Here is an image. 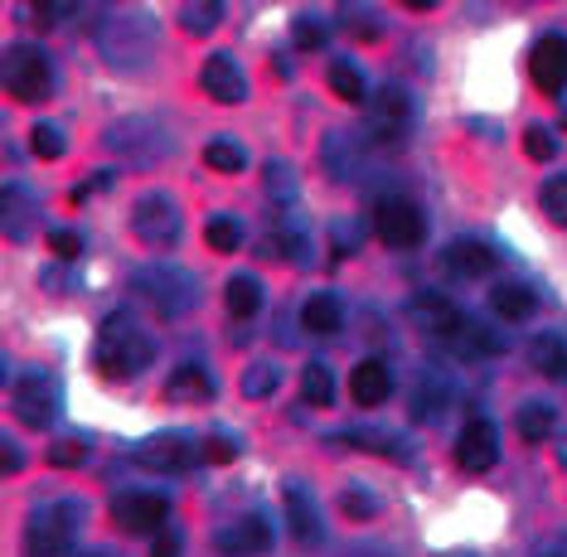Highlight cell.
<instances>
[{"label":"cell","mask_w":567,"mask_h":557,"mask_svg":"<svg viewBox=\"0 0 567 557\" xmlns=\"http://www.w3.org/2000/svg\"><path fill=\"white\" fill-rule=\"evenodd\" d=\"M136 461L151 465V471H189L195 461H204V442H195L185 432H161L136 446Z\"/></svg>","instance_id":"9"},{"label":"cell","mask_w":567,"mask_h":557,"mask_svg":"<svg viewBox=\"0 0 567 557\" xmlns=\"http://www.w3.org/2000/svg\"><path fill=\"white\" fill-rule=\"evenodd\" d=\"M30 146H34V155H40V161H59L63 151H69V141H63V132L54 122H40L30 132Z\"/></svg>","instance_id":"31"},{"label":"cell","mask_w":567,"mask_h":557,"mask_svg":"<svg viewBox=\"0 0 567 557\" xmlns=\"http://www.w3.org/2000/svg\"><path fill=\"white\" fill-rule=\"evenodd\" d=\"M204 165L218 175H238V171H248V155H243L234 136H214L209 146H204Z\"/></svg>","instance_id":"25"},{"label":"cell","mask_w":567,"mask_h":557,"mask_svg":"<svg viewBox=\"0 0 567 557\" xmlns=\"http://www.w3.org/2000/svg\"><path fill=\"white\" fill-rule=\"evenodd\" d=\"M199 83H204V93L218 97V102H228V107L248 97V78H243V69H238L234 54H209V59H204Z\"/></svg>","instance_id":"16"},{"label":"cell","mask_w":567,"mask_h":557,"mask_svg":"<svg viewBox=\"0 0 567 557\" xmlns=\"http://www.w3.org/2000/svg\"><path fill=\"white\" fill-rule=\"evenodd\" d=\"M267 194H272L277 204L296 199V179H291V165H281V161H272V165H267Z\"/></svg>","instance_id":"37"},{"label":"cell","mask_w":567,"mask_h":557,"mask_svg":"<svg viewBox=\"0 0 567 557\" xmlns=\"http://www.w3.org/2000/svg\"><path fill=\"white\" fill-rule=\"evenodd\" d=\"M412 320H417V326L427 330L432 340H442V344L451 349V344H456V334L466 330V320H471V316H466V310H456V306H451V296L422 291L417 301H412Z\"/></svg>","instance_id":"10"},{"label":"cell","mask_w":567,"mask_h":557,"mask_svg":"<svg viewBox=\"0 0 567 557\" xmlns=\"http://www.w3.org/2000/svg\"><path fill=\"white\" fill-rule=\"evenodd\" d=\"M132 291L146 301L156 316L165 320H175V316H189L199 301V287H195V277L189 271H179V267H141L136 277H132Z\"/></svg>","instance_id":"2"},{"label":"cell","mask_w":567,"mask_h":557,"mask_svg":"<svg viewBox=\"0 0 567 557\" xmlns=\"http://www.w3.org/2000/svg\"><path fill=\"white\" fill-rule=\"evenodd\" d=\"M49 465H59V471H73V465H83V442H79V436L49 446Z\"/></svg>","instance_id":"40"},{"label":"cell","mask_w":567,"mask_h":557,"mask_svg":"<svg viewBox=\"0 0 567 557\" xmlns=\"http://www.w3.org/2000/svg\"><path fill=\"white\" fill-rule=\"evenodd\" d=\"M156 359V340L136 326V316L117 310L112 320H102L97 330V369L112 373V379H132Z\"/></svg>","instance_id":"1"},{"label":"cell","mask_w":567,"mask_h":557,"mask_svg":"<svg viewBox=\"0 0 567 557\" xmlns=\"http://www.w3.org/2000/svg\"><path fill=\"white\" fill-rule=\"evenodd\" d=\"M0 451H6V456H0V465H6V475H16V471H20V446L6 436V442H0Z\"/></svg>","instance_id":"45"},{"label":"cell","mask_w":567,"mask_h":557,"mask_svg":"<svg viewBox=\"0 0 567 557\" xmlns=\"http://www.w3.org/2000/svg\"><path fill=\"white\" fill-rule=\"evenodd\" d=\"M495 461H499L495 426H489L485 417H471L466 426H461V436H456V465L461 471H471V475H485Z\"/></svg>","instance_id":"13"},{"label":"cell","mask_w":567,"mask_h":557,"mask_svg":"<svg viewBox=\"0 0 567 557\" xmlns=\"http://www.w3.org/2000/svg\"><path fill=\"white\" fill-rule=\"evenodd\" d=\"M224 306H228V316H238V320H248L262 310V281L257 277H234L224 287Z\"/></svg>","instance_id":"23"},{"label":"cell","mask_w":567,"mask_h":557,"mask_svg":"<svg viewBox=\"0 0 567 557\" xmlns=\"http://www.w3.org/2000/svg\"><path fill=\"white\" fill-rule=\"evenodd\" d=\"M204 238H209V248L214 252H234L238 243H243V228H238V218H228V214H218L209 228H204Z\"/></svg>","instance_id":"32"},{"label":"cell","mask_w":567,"mask_h":557,"mask_svg":"<svg viewBox=\"0 0 567 557\" xmlns=\"http://www.w3.org/2000/svg\"><path fill=\"white\" fill-rule=\"evenodd\" d=\"M558 465H563V471H567V436H563V442H558Z\"/></svg>","instance_id":"46"},{"label":"cell","mask_w":567,"mask_h":557,"mask_svg":"<svg viewBox=\"0 0 567 557\" xmlns=\"http://www.w3.org/2000/svg\"><path fill=\"white\" fill-rule=\"evenodd\" d=\"M214 548L224 557H257L272 548V524H267L262 514H243V519H234L228 528H218Z\"/></svg>","instance_id":"12"},{"label":"cell","mask_w":567,"mask_h":557,"mask_svg":"<svg viewBox=\"0 0 567 557\" xmlns=\"http://www.w3.org/2000/svg\"><path fill=\"white\" fill-rule=\"evenodd\" d=\"M83 524V509L73 499H54L44 509H34L30 528H24V543H30V557H63V548L73 543Z\"/></svg>","instance_id":"3"},{"label":"cell","mask_w":567,"mask_h":557,"mask_svg":"<svg viewBox=\"0 0 567 557\" xmlns=\"http://www.w3.org/2000/svg\"><path fill=\"white\" fill-rule=\"evenodd\" d=\"M553 422H558V417H553L548 403H524L519 412H514V432H519L528 446H534V442H548V436H553Z\"/></svg>","instance_id":"24"},{"label":"cell","mask_w":567,"mask_h":557,"mask_svg":"<svg viewBox=\"0 0 567 557\" xmlns=\"http://www.w3.org/2000/svg\"><path fill=\"white\" fill-rule=\"evenodd\" d=\"M301 326L311 330V334H334L340 330V301H334V296H311V301L301 306Z\"/></svg>","instance_id":"26"},{"label":"cell","mask_w":567,"mask_h":557,"mask_svg":"<svg viewBox=\"0 0 567 557\" xmlns=\"http://www.w3.org/2000/svg\"><path fill=\"white\" fill-rule=\"evenodd\" d=\"M528 78L538 83V93L558 97L567 87V39L563 34H544L528 54Z\"/></svg>","instance_id":"11"},{"label":"cell","mask_w":567,"mask_h":557,"mask_svg":"<svg viewBox=\"0 0 567 557\" xmlns=\"http://www.w3.org/2000/svg\"><path fill=\"white\" fill-rule=\"evenodd\" d=\"M151 557H179V534H175V528H165V534L156 538V553H151Z\"/></svg>","instance_id":"43"},{"label":"cell","mask_w":567,"mask_h":557,"mask_svg":"<svg viewBox=\"0 0 567 557\" xmlns=\"http://www.w3.org/2000/svg\"><path fill=\"white\" fill-rule=\"evenodd\" d=\"M165 514H171V499L151 495V489H122L112 499V524L122 534H156V528H165Z\"/></svg>","instance_id":"8"},{"label":"cell","mask_w":567,"mask_h":557,"mask_svg":"<svg viewBox=\"0 0 567 557\" xmlns=\"http://www.w3.org/2000/svg\"><path fill=\"white\" fill-rule=\"evenodd\" d=\"M330 87H334V97L340 102H369V83H364V73L354 69V63H344V59H334L330 63Z\"/></svg>","instance_id":"27"},{"label":"cell","mask_w":567,"mask_h":557,"mask_svg":"<svg viewBox=\"0 0 567 557\" xmlns=\"http://www.w3.org/2000/svg\"><path fill=\"white\" fill-rule=\"evenodd\" d=\"M340 442H344V446L383 451V456H393V461H408V446L398 442V436H389V432H340Z\"/></svg>","instance_id":"30"},{"label":"cell","mask_w":567,"mask_h":557,"mask_svg":"<svg viewBox=\"0 0 567 557\" xmlns=\"http://www.w3.org/2000/svg\"><path fill=\"white\" fill-rule=\"evenodd\" d=\"M451 403V388L436 379V373H422V383H417V393H412V417H422V422H436L442 417V408Z\"/></svg>","instance_id":"22"},{"label":"cell","mask_w":567,"mask_h":557,"mask_svg":"<svg viewBox=\"0 0 567 557\" xmlns=\"http://www.w3.org/2000/svg\"><path fill=\"white\" fill-rule=\"evenodd\" d=\"M528 364L534 373H544V379H567V340L558 330H544L528 340Z\"/></svg>","instance_id":"19"},{"label":"cell","mask_w":567,"mask_h":557,"mask_svg":"<svg viewBox=\"0 0 567 557\" xmlns=\"http://www.w3.org/2000/svg\"><path fill=\"white\" fill-rule=\"evenodd\" d=\"M534 291L519 287V281H499L495 291H489V310H495L499 320H528L534 316Z\"/></svg>","instance_id":"21"},{"label":"cell","mask_w":567,"mask_h":557,"mask_svg":"<svg viewBox=\"0 0 567 557\" xmlns=\"http://www.w3.org/2000/svg\"><path fill=\"white\" fill-rule=\"evenodd\" d=\"M179 24L189 34H209L214 24H224V6L218 0H195V6H179Z\"/></svg>","instance_id":"29"},{"label":"cell","mask_w":567,"mask_h":557,"mask_svg":"<svg viewBox=\"0 0 567 557\" xmlns=\"http://www.w3.org/2000/svg\"><path fill=\"white\" fill-rule=\"evenodd\" d=\"M534 557H567V534H558V538H544L534 548Z\"/></svg>","instance_id":"44"},{"label":"cell","mask_w":567,"mask_h":557,"mask_svg":"<svg viewBox=\"0 0 567 557\" xmlns=\"http://www.w3.org/2000/svg\"><path fill=\"white\" fill-rule=\"evenodd\" d=\"M165 398H175V403H209L214 379L199 364H185V369H175L171 383H165Z\"/></svg>","instance_id":"20"},{"label":"cell","mask_w":567,"mask_h":557,"mask_svg":"<svg viewBox=\"0 0 567 557\" xmlns=\"http://www.w3.org/2000/svg\"><path fill=\"white\" fill-rule=\"evenodd\" d=\"M291 34H296V49H326V39H330V30L316 16H301Z\"/></svg>","instance_id":"38"},{"label":"cell","mask_w":567,"mask_h":557,"mask_svg":"<svg viewBox=\"0 0 567 557\" xmlns=\"http://www.w3.org/2000/svg\"><path fill=\"white\" fill-rule=\"evenodd\" d=\"M373 233H379V243H389V248H417L427 224H422V209L403 194H389V199H379V209H373Z\"/></svg>","instance_id":"6"},{"label":"cell","mask_w":567,"mask_h":557,"mask_svg":"<svg viewBox=\"0 0 567 557\" xmlns=\"http://www.w3.org/2000/svg\"><path fill=\"white\" fill-rule=\"evenodd\" d=\"M538 204H544V214L553 218V224L567 228V175H553L544 185V194H538Z\"/></svg>","instance_id":"33"},{"label":"cell","mask_w":567,"mask_h":557,"mask_svg":"<svg viewBox=\"0 0 567 557\" xmlns=\"http://www.w3.org/2000/svg\"><path fill=\"white\" fill-rule=\"evenodd\" d=\"M277 393V369L272 364H252L243 373V398H272Z\"/></svg>","instance_id":"34"},{"label":"cell","mask_w":567,"mask_h":557,"mask_svg":"<svg viewBox=\"0 0 567 557\" xmlns=\"http://www.w3.org/2000/svg\"><path fill=\"white\" fill-rule=\"evenodd\" d=\"M73 6H30V20H40V30H54V20H69Z\"/></svg>","instance_id":"42"},{"label":"cell","mask_w":567,"mask_h":557,"mask_svg":"<svg viewBox=\"0 0 567 557\" xmlns=\"http://www.w3.org/2000/svg\"><path fill=\"white\" fill-rule=\"evenodd\" d=\"M49 248H54V257L69 262V257L83 252V238H79V233H69V228H54V233H49Z\"/></svg>","instance_id":"41"},{"label":"cell","mask_w":567,"mask_h":557,"mask_svg":"<svg viewBox=\"0 0 567 557\" xmlns=\"http://www.w3.org/2000/svg\"><path fill=\"white\" fill-rule=\"evenodd\" d=\"M495 248L489 243H475V238H461V243H446L442 248V271L451 281H481L495 271Z\"/></svg>","instance_id":"15"},{"label":"cell","mask_w":567,"mask_h":557,"mask_svg":"<svg viewBox=\"0 0 567 557\" xmlns=\"http://www.w3.org/2000/svg\"><path fill=\"white\" fill-rule=\"evenodd\" d=\"M340 509L350 514V519L364 524V519H373V514H379V499L364 495V489H359V485H350V489H344V495H340Z\"/></svg>","instance_id":"36"},{"label":"cell","mask_w":567,"mask_h":557,"mask_svg":"<svg viewBox=\"0 0 567 557\" xmlns=\"http://www.w3.org/2000/svg\"><path fill=\"white\" fill-rule=\"evenodd\" d=\"M6 93L16 102H49L54 93V69H49L44 49L20 44L6 54Z\"/></svg>","instance_id":"4"},{"label":"cell","mask_w":567,"mask_h":557,"mask_svg":"<svg viewBox=\"0 0 567 557\" xmlns=\"http://www.w3.org/2000/svg\"><path fill=\"white\" fill-rule=\"evenodd\" d=\"M524 155L528 161H553V155H558V136H553L548 126H528L524 132Z\"/></svg>","instance_id":"35"},{"label":"cell","mask_w":567,"mask_h":557,"mask_svg":"<svg viewBox=\"0 0 567 557\" xmlns=\"http://www.w3.org/2000/svg\"><path fill=\"white\" fill-rule=\"evenodd\" d=\"M132 233L146 248H175L179 233H185V218H179V204L171 194H141L132 209Z\"/></svg>","instance_id":"5"},{"label":"cell","mask_w":567,"mask_h":557,"mask_svg":"<svg viewBox=\"0 0 567 557\" xmlns=\"http://www.w3.org/2000/svg\"><path fill=\"white\" fill-rule=\"evenodd\" d=\"M301 393H306V403L311 408H334V373L326 364H306Z\"/></svg>","instance_id":"28"},{"label":"cell","mask_w":567,"mask_h":557,"mask_svg":"<svg viewBox=\"0 0 567 557\" xmlns=\"http://www.w3.org/2000/svg\"><path fill=\"white\" fill-rule=\"evenodd\" d=\"M350 393H354V403L359 408H379V403H389V393H393V373L379 364V359H364L354 373H350Z\"/></svg>","instance_id":"18"},{"label":"cell","mask_w":567,"mask_h":557,"mask_svg":"<svg viewBox=\"0 0 567 557\" xmlns=\"http://www.w3.org/2000/svg\"><path fill=\"white\" fill-rule=\"evenodd\" d=\"M16 417L30 426V432H49L59 417V383L49 373H24L16 383Z\"/></svg>","instance_id":"7"},{"label":"cell","mask_w":567,"mask_h":557,"mask_svg":"<svg viewBox=\"0 0 567 557\" xmlns=\"http://www.w3.org/2000/svg\"><path fill=\"white\" fill-rule=\"evenodd\" d=\"M204 461H214V465H228V461H238V442L228 432H214V436H204Z\"/></svg>","instance_id":"39"},{"label":"cell","mask_w":567,"mask_h":557,"mask_svg":"<svg viewBox=\"0 0 567 557\" xmlns=\"http://www.w3.org/2000/svg\"><path fill=\"white\" fill-rule=\"evenodd\" d=\"M287 524H291V534L301 548H320V514H316V499H311V489L306 485H287Z\"/></svg>","instance_id":"17"},{"label":"cell","mask_w":567,"mask_h":557,"mask_svg":"<svg viewBox=\"0 0 567 557\" xmlns=\"http://www.w3.org/2000/svg\"><path fill=\"white\" fill-rule=\"evenodd\" d=\"M408 126H412V97L403 93V87H383L379 97H373V122H369V132L383 141V146H398V141L408 136Z\"/></svg>","instance_id":"14"}]
</instances>
